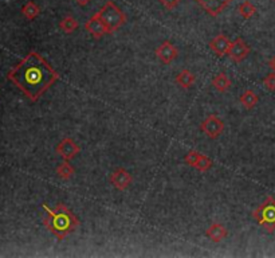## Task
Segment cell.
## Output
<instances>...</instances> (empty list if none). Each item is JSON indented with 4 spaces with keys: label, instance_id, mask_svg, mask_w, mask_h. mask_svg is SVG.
<instances>
[{
    "label": "cell",
    "instance_id": "6da1fadb",
    "mask_svg": "<svg viewBox=\"0 0 275 258\" xmlns=\"http://www.w3.org/2000/svg\"><path fill=\"white\" fill-rule=\"evenodd\" d=\"M7 77L27 98L35 102L59 80V74L39 52H31L11 69Z\"/></svg>",
    "mask_w": 275,
    "mask_h": 258
},
{
    "label": "cell",
    "instance_id": "7a4b0ae2",
    "mask_svg": "<svg viewBox=\"0 0 275 258\" xmlns=\"http://www.w3.org/2000/svg\"><path fill=\"white\" fill-rule=\"evenodd\" d=\"M46 211V216L43 218L44 228L55 236L58 241L65 240L79 228V220L73 211L63 203H58L54 208L48 207L46 203L42 204Z\"/></svg>",
    "mask_w": 275,
    "mask_h": 258
},
{
    "label": "cell",
    "instance_id": "3957f363",
    "mask_svg": "<svg viewBox=\"0 0 275 258\" xmlns=\"http://www.w3.org/2000/svg\"><path fill=\"white\" fill-rule=\"evenodd\" d=\"M97 14L105 23L109 34L118 31L126 23V15L124 14V11L112 0L106 2Z\"/></svg>",
    "mask_w": 275,
    "mask_h": 258
},
{
    "label": "cell",
    "instance_id": "277c9868",
    "mask_svg": "<svg viewBox=\"0 0 275 258\" xmlns=\"http://www.w3.org/2000/svg\"><path fill=\"white\" fill-rule=\"evenodd\" d=\"M253 218L257 224L266 230L267 232H275V198L269 195L263 203H261L253 211Z\"/></svg>",
    "mask_w": 275,
    "mask_h": 258
},
{
    "label": "cell",
    "instance_id": "5b68a950",
    "mask_svg": "<svg viewBox=\"0 0 275 258\" xmlns=\"http://www.w3.org/2000/svg\"><path fill=\"white\" fill-rule=\"evenodd\" d=\"M200 129H202L203 132H204L208 138H212V140H215V138H218L220 134H223L224 122L220 120L216 114H210V116L207 117L206 120L200 124Z\"/></svg>",
    "mask_w": 275,
    "mask_h": 258
},
{
    "label": "cell",
    "instance_id": "8992f818",
    "mask_svg": "<svg viewBox=\"0 0 275 258\" xmlns=\"http://www.w3.org/2000/svg\"><path fill=\"white\" fill-rule=\"evenodd\" d=\"M55 152L56 155L60 156L63 160H71L81 152V148L74 142V138H65L56 144Z\"/></svg>",
    "mask_w": 275,
    "mask_h": 258
},
{
    "label": "cell",
    "instance_id": "52a82bcc",
    "mask_svg": "<svg viewBox=\"0 0 275 258\" xmlns=\"http://www.w3.org/2000/svg\"><path fill=\"white\" fill-rule=\"evenodd\" d=\"M251 52V48L243 40L242 38H237L230 46V52H228V56L231 58L232 62L239 64L242 60H245L249 54Z\"/></svg>",
    "mask_w": 275,
    "mask_h": 258
},
{
    "label": "cell",
    "instance_id": "ba28073f",
    "mask_svg": "<svg viewBox=\"0 0 275 258\" xmlns=\"http://www.w3.org/2000/svg\"><path fill=\"white\" fill-rule=\"evenodd\" d=\"M132 182H133V178L130 175V172L125 168H117L110 175V183L117 191L128 190L129 186L132 184Z\"/></svg>",
    "mask_w": 275,
    "mask_h": 258
},
{
    "label": "cell",
    "instance_id": "9c48e42d",
    "mask_svg": "<svg viewBox=\"0 0 275 258\" xmlns=\"http://www.w3.org/2000/svg\"><path fill=\"white\" fill-rule=\"evenodd\" d=\"M156 56L164 64H172L179 56V50L171 40H164L159 48H156Z\"/></svg>",
    "mask_w": 275,
    "mask_h": 258
},
{
    "label": "cell",
    "instance_id": "30bf717a",
    "mask_svg": "<svg viewBox=\"0 0 275 258\" xmlns=\"http://www.w3.org/2000/svg\"><path fill=\"white\" fill-rule=\"evenodd\" d=\"M85 28H86V30L91 34V36L95 39H101L102 36L109 34L108 28L105 26V23H103L102 19L99 18V15L97 12L85 23Z\"/></svg>",
    "mask_w": 275,
    "mask_h": 258
},
{
    "label": "cell",
    "instance_id": "8fae6325",
    "mask_svg": "<svg viewBox=\"0 0 275 258\" xmlns=\"http://www.w3.org/2000/svg\"><path fill=\"white\" fill-rule=\"evenodd\" d=\"M196 2L210 14L211 16H218L232 0H196Z\"/></svg>",
    "mask_w": 275,
    "mask_h": 258
},
{
    "label": "cell",
    "instance_id": "7c38bea8",
    "mask_svg": "<svg viewBox=\"0 0 275 258\" xmlns=\"http://www.w3.org/2000/svg\"><path fill=\"white\" fill-rule=\"evenodd\" d=\"M231 40L226 36L224 34L216 35L215 38L210 42V48L215 52L218 56H228L230 52V46H231Z\"/></svg>",
    "mask_w": 275,
    "mask_h": 258
},
{
    "label": "cell",
    "instance_id": "4fadbf2b",
    "mask_svg": "<svg viewBox=\"0 0 275 258\" xmlns=\"http://www.w3.org/2000/svg\"><path fill=\"white\" fill-rule=\"evenodd\" d=\"M206 236L211 242H214V244H219V242L224 241V240L227 238L228 232L224 224L215 222V224H212L210 228H207Z\"/></svg>",
    "mask_w": 275,
    "mask_h": 258
},
{
    "label": "cell",
    "instance_id": "5bb4252c",
    "mask_svg": "<svg viewBox=\"0 0 275 258\" xmlns=\"http://www.w3.org/2000/svg\"><path fill=\"white\" fill-rule=\"evenodd\" d=\"M175 81H176V84L180 86V88H183V89L187 90V89H189V88L196 82V76H195L192 72H189L188 69H184L177 74Z\"/></svg>",
    "mask_w": 275,
    "mask_h": 258
},
{
    "label": "cell",
    "instance_id": "9a60e30c",
    "mask_svg": "<svg viewBox=\"0 0 275 258\" xmlns=\"http://www.w3.org/2000/svg\"><path fill=\"white\" fill-rule=\"evenodd\" d=\"M212 85L220 93H226V92L230 90L232 82L226 73H218L212 80Z\"/></svg>",
    "mask_w": 275,
    "mask_h": 258
},
{
    "label": "cell",
    "instance_id": "2e32d148",
    "mask_svg": "<svg viewBox=\"0 0 275 258\" xmlns=\"http://www.w3.org/2000/svg\"><path fill=\"white\" fill-rule=\"evenodd\" d=\"M239 100H241L242 105L246 109H249V110L250 109H254V108L257 106V104L259 102L258 94L254 90H251V89H247L246 92H243L241 97H239Z\"/></svg>",
    "mask_w": 275,
    "mask_h": 258
},
{
    "label": "cell",
    "instance_id": "e0dca14e",
    "mask_svg": "<svg viewBox=\"0 0 275 258\" xmlns=\"http://www.w3.org/2000/svg\"><path fill=\"white\" fill-rule=\"evenodd\" d=\"M55 172L56 175H58V178L62 179V180H70V179L73 178L75 170H74L73 166L69 163V160H63V162L56 167Z\"/></svg>",
    "mask_w": 275,
    "mask_h": 258
},
{
    "label": "cell",
    "instance_id": "ac0fdd59",
    "mask_svg": "<svg viewBox=\"0 0 275 258\" xmlns=\"http://www.w3.org/2000/svg\"><path fill=\"white\" fill-rule=\"evenodd\" d=\"M22 14L27 20H34L35 18H38V15L40 14V8L35 2H27L26 4L22 7Z\"/></svg>",
    "mask_w": 275,
    "mask_h": 258
},
{
    "label": "cell",
    "instance_id": "d6986e66",
    "mask_svg": "<svg viewBox=\"0 0 275 258\" xmlns=\"http://www.w3.org/2000/svg\"><path fill=\"white\" fill-rule=\"evenodd\" d=\"M78 27H79L78 20L75 18L70 16V15L63 18L59 23V28L63 31V32H66V34H71V32H74V31L77 30Z\"/></svg>",
    "mask_w": 275,
    "mask_h": 258
},
{
    "label": "cell",
    "instance_id": "ffe728a7",
    "mask_svg": "<svg viewBox=\"0 0 275 258\" xmlns=\"http://www.w3.org/2000/svg\"><path fill=\"white\" fill-rule=\"evenodd\" d=\"M238 12L243 19H251L257 14V7L251 2H243L238 6Z\"/></svg>",
    "mask_w": 275,
    "mask_h": 258
},
{
    "label": "cell",
    "instance_id": "44dd1931",
    "mask_svg": "<svg viewBox=\"0 0 275 258\" xmlns=\"http://www.w3.org/2000/svg\"><path fill=\"white\" fill-rule=\"evenodd\" d=\"M212 166H214V162H212L208 156L199 154L198 160H196L194 168H196L199 172H207L210 171L211 168H212Z\"/></svg>",
    "mask_w": 275,
    "mask_h": 258
},
{
    "label": "cell",
    "instance_id": "7402d4cb",
    "mask_svg": "<svg viewBox=\"0 0 275 258\" xmlns=\"http://www.w3.org/2000/svg\"><path fill=\"white\" fill-rule=\"evenodd\" d=\"M263 85L269 92H275V73L267 74L266 77L263 78Z\"/></svg>",
    "mask_w": 275,
    "mask_h": 258
},
{
    "label": "cell",
    "instance_id": "603a6c76",
    "mask_svg": "<svg viewBox=\"0 0 275 258\" xmlns=\"http://www.w3.org/2000/svg\"><path fill=\"white\" fill-rule=\"evenodd\" d=\"M198 156H199V152H198V150H189L188 154L185 155L184 162H185V163H187V164H188L189 167H194L195 163H196V160H198Z\"/></svg>",
    "mask_w": 275,
    "mask_h": 258
},
{
    "label": "cell",
    "instance_id": "cb8c5ba5",
    "mask_svg": "<svg viewBox=\"0 0 275 258\" xmlns=\"http://www.w3.org/2000/svg\"><path fill=\"white\" fill-rule=\"evenodd\" d=\"M160 3L163 4V7L167 11H172V10H175L179 6V3H180V0H159Z\"/></svg>",
    "mask_w": 275,
    "mask_h": 258
},
{
    "label": "cell",
    "instance_id": "d4e9b609",
    "mask_svg": "<svg viewBox=\"0 0 275 258\" xmlns=\"http://www.w3.org/2000/svg\"><path fill=\"white\" fill-rule=\"evenodd\" d=\"M75 2H77L78 4L81 6V7H85V6H87L89 3H90L91 0H75Z\"/></svg>",
    "mask_w": 275,
    "mask_h": 258
},
{
    "label": "cell",
    "instance_id": "484cf974",
    "mask_svg": "<svg viewBox=\"0 0 275 258\" xmlns=\"http://www.w3.org/2000/svg\"><path fill=\"white\" fill-rule=\"evenodd\" d=\"M269 66H270V69L273 70V72H274V73H275V56H274V58H273V60H270V62H269Z\"/></svg>",
    "mask_w": 275,
    "mask_h": 258
},
{
    "label": "cell",
    "instance_id": "4316f807",
    "mask_svg": "<svg viewBox=\"0 0 275 258\" xmlns=\"http://www.w3.org/2000/svg\"><path fill=\"white\" fill-rule=\"evenodd\" d=\"M274 2H275V0H274Z\"/></svg>",
    "mask_w": 275,
    "mask_h": 258
}]
</instances>
